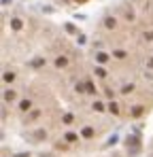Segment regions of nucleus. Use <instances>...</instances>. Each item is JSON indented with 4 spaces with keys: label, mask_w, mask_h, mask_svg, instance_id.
<instances>
[{
    "label": "nucleus",
    "mask_w": 153,
    "mask_h": 157,
    "mask_svg": "<svg viewBox=\"0 0 153 157\" xmlns=\"http://www.w3.org/2000/svg\"><path fill=\"white\" fill-rule=\"evenodd\" d=\"M15 96H17V93H15L13 89H6V91H4V100H6V102H13Z\"/></svg>",
    "instance_id": "nucleus-1"
},
{
    "label": "nucleus",
    "mask_w": 153,
    "mask_h": 157,
    "mask_svg": "<svg viewBox=\"0 0 153 157\" xmlns=\"http://www.w3.org/2000/svg\"><path fill=\"white\" fill-rule=\"evenodd\" d=\"M19 108H21V111H30V108H32V102H30V100H24V102L19 104Z\"/></svg>",
    "instance_id": "nucleus-2"
},
{
    "label": "nucleus",
    "mask_w": 153,
    "mask_h": 157,
    "mask_svg": "<svg viewBox=\"0 0 153 157\" xmlns=\"http://www.w3.org/2000/svg\"><path fill=\"white\" fill-rule=\"evenodd\" d=\"M96 60H98V62H100V64H104V62H108V55H106V53H98V55H96Z\"/></svg>",
    "instance_id": "nucleus-3"
},
{
    "label": "nucleus",
    "mask_w": 153,
    "mask_h": 157,
    "mask_svg": "<svg viewBox=\"0 0 153 157\" xmlns=\"http://www.w3.org/2000/svg\"><path fill=\"white\" fill-rule=\"evenodd\" d=\"M11 26H13V30H19V28H21V19H17V17H15V19L11 21Z\"/></svg>",
    "instance_id": "nucleus-4"
},
{
    "label": "nucleus",
    "mask_w": 153,
    "mask_h": 157,
    "mask_svg": "<svg viewBox=\"0 0 153 157\" xmlns=\"http://www.w3.org/2000/svg\"><path fill=\"white\" fill-rule=\"evenodd\" d=\"M104 26H106V28H115V19H113V17H106V19H104Z\"/></svg>",
    "instance_id": "nucleus-5"
},
{
    "label": "nucleus",
    "mask_w": 153,
    "mask_h": 157,
    "mask_svg": "<svg viewBox=\"0 0 153 157\" xmlns=\"http://www.w3.org/2000/svg\"><path fill=\"white\" fill-rule=\"evenodd\" d=\"M143 115V106H134V111H132V117H140Z\"/></svg>",
    "instance_id": "nucleus-6"
},
{
    "label": "nucleus",
    "mask_w": 153,
    "mask_h": 157,
    "mask_svg": "<svg viewBox=\"0 0 153 157\" xmlns=\"http://www.w3.org/2000/svg\"><path fill=\"white\" fill-rule=\"evenodd\" d=\"M55 64L62 68V66H66V64H68V60H66V57H57V60H55Z\"/></svg>",
    "instance_id": "nucleus-7"
},
{
    "label": "nucleus",
    "mask_w": 153,
    "mask_h": 157,
    "mask_svg": "<svg viewBox=\"0 0 153 157\" xmlns=\"http://www.w3.org/2000/svg\"><path fill=\"white\" fill-rule=\"evenodd\" d=\"M132 89H134V85H123V87H121V93H130Z\"/></svg>",
    "instance_id": "nucleus-8"
},
{
    "label": "nucleus",
    "mask_w": 153,
    "mask_h": 157,
    "mask_svg": "<svg viewBox=\"0 0 153 157\" xmlns=\"http://www.w3.org/2000/svg\"><path fill=\"white\" fill-rule=\"evenodd\" d=\"M108 111H111V113H115V115L119 113V108H117V104H115V102H111V104H108Z\"/></svg>",
    "instance_id": "nucleus-9"
},
{
    "label": "nucleus",
    "mask_w": 153,
    "mask_h": 157,
    "mask_svg": "<svg viewBox=\"0 0 153 157\" xmlns=\"http://www.w3.org/2000/svg\"><path fill=\"white\" fill-rule=\"evenodd\" d=\"M115 57H117V60H123V57H128V55H126V51H115Z\"/></svg>",
    "instance_id": "nucleus-10"
},
{
    "label": "nucleus",
    "mask_w": 153,
    "mask_h": 157,
    "mask_svg": "<svg viewBox=\"0 0 153 157\" xmlns=\"http://www.w3.org/2000/svg\"><path fill=\"white\" fill-rule=\"evenodd\" d=\"M13 78H15L13 72H4V81H6V83H9V81H13Z\"/></svg>",
    "instance_id": "nucleus-11"
},
{
    "label": "nucleus",
    "mask_w": 153,
    "mask_h": 157,
    "mask_svg": "<svg viewBox=\"0 0 153 157\" xmlns=\"http://www.w3.org/2000/svg\"><path fill=\"white\" fill-rule=\"evenodd\" d=\"M92 134H94V130H92V127H85V130H83V136H87V138H89Z\"/></svg>",
    "instance_id": "nucleus-12"
},
{
    "label": "nucleus",
    "mask_w": 153,
    "mask_h": 157,
    "mask_svg": "<svg viewBox=\"0 0 153 157\" xmlns=\"http://www.w3.org/2000/svg\"><path fill=\"white\" fill-rule=\"evenodd\" d=\"M66 140H68V142H75V140H77V134H66Z\"/></svg>",
    "instance_id": "nucleus-13"
},
{
    "label": "nucleus",
    "mask_w": 153,
    "mask_h": 157,
    "mask_svg": "<svg viewBox=\"0 0 153 157\" xmlns=\"http://www.w3.org/2000/svg\"><path fill=\"white\" fill-rule=\"evenodd\" d=\"M96 75H98V77H102V78L106 77V72H104V70H102V68H96Z\"/></svg>",
    "instance_id": "nucleus-14"
},
{
    "label": "nucleus",
    "mask_w": 153,
    "mask_h": 157,
    "mask_svg": "<svg viewBox=\"0 0 153 157\" xmlns=\"http://www.w3.org/2000/svg\"><path fill=\"white\" fill-rule=\"evenodd\" d=\"M43 64H45V60H34L32 62V66H43Z\"/></svg>",
    "instance_id": "nucleus-15"
},
{
    "label": "nucleus",
    "mask_w": 153,
    "mask_h": 157,
    "mask_svg": "<svg viewBox=\"0 0 153 157\" xmlns=\"http://www.w3.org/2000/svg\"><path fill=\"white\" fill-rule=\"evenodd\" d=\"M94 111H104V106H102L100 102H96V104H94Z\"/></svg>",
    "instance_id": "nucleus-16"
},
{
    "label": "nucleus",
    "mask_w": 153,
    "mask_h": 157,
    "mask_svg": "<svg viewBox=\"0 0 153 157\" xmlns=\"http://www.w3.org/2000/svg\"><path fill=\"white\" fill-rule=\"evenodd\" d=\"M145 38H147L149 42H151V40H153V32H145Z\"/></svg>",
    "instance_id": "nucleus-17"
},
{
    "label": "nucleus",
    "mask_w": 153,
    "mask_h": 157,
    "mask_svg": "<svg viewBox=\"0 0 153 157\" xmlns=\"http://www.w3.org/2000/svg\"><path fill=\"white\" fill-rule=\"evenodd\" d=\"M45 136H47V134H45L43 130H38V132H36V138H45Z\"/></svg>",
    "instance_id": "nucleus-18"
},
{
    "label": "nucleus",
    "mask_w": 153,
    "mask_h": 157,
    "mask_svg": "<svg viewBox=\"0 0 153 157\" xmlns=\"http://www.w3.org/2000/svg\"><path fill=\"white\" fill-rule=\"evenodd\" d=\"M72 121V115H64V123H70Z\"/></svg>",
    "instance_id": "nucleus-19"
}]
</instances>
